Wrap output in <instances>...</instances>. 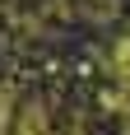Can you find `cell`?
Masks as SVG:
<instances>
[{
    "instance_id": "obj_1",
    "label": "cell",
    "mask_w": 130,
    "mask_h": 135,
    "mask_svg": "<svg viewBox=\"0 0 130 135\" xmlns=\"http://www.w3.org/2000/svg\"><path fill=\"white\" fill-rule=\"evenodd\" d=\"M9 131H14V135H51V117H47L42 103H23Z\"/></svg>"
},
{
    "instance_id": "obj_2",
    "label": "cell",
    "mask_w": 130,
    "mask_h": 135,
    "mask_svg": "<svg viewBox=\"0 0 130 135\" xmlns=\"http://www.w3.org/2000/svg\"><path fill=\"white\" fill-rule=\"evenodd\" d=\"M112 79H116V93H130V37L116 47L112 56Z\"/></svg>"
},
{
    "instance_id": "obj_3",
    "label": "cell",
    "mask_w": 130,
    "mask_h": 135,
    "mask_svg": "<svg viewBox=\"0 0 130 135\" xmlns=\"http://www.w3.org/2000/svg\"><path fill=\"white\" fill-rule=\"evenodd\" d=\"M14 98H9V89H0V135H9V126H14Z\"/></svg>"
}]
</instances>
